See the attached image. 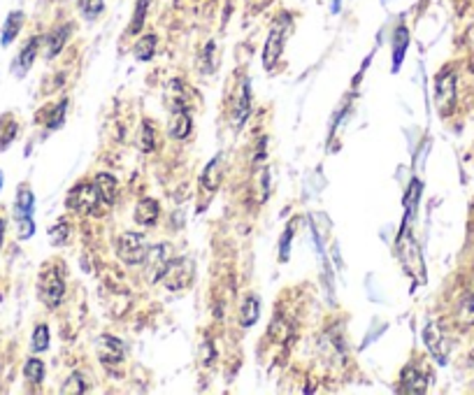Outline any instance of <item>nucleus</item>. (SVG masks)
I'll use <instances>...</instances> for the list:
<instances>
[{
  "label": "nucleus",
  "instance_id": "nucleus-2",
  "mask_svg": "<svg viewBox=\"0 0 474 395\" xmlns=\"http://www.w3.org/2000/svg\"><path fill=\"white\" fill-rule=\"evenodd\" d=\"M147 240L142 233L135 230H126L117 237V256L126 265H142L144 253H147Z\"/></svg>",
  "mask_w": 474,
  "mask_h": 395
},
{
  "label": "nucleus",
  "instance_id": "nucleus-14",
  "mask_svg": "<svg viewBox=\"0 0 474 395\" xmlns=\"http://www.w3.org/2000/svg\"><path fill=\"white\" fill-rule=\"evenodd\" d=\"M72 26L70 23H63V26L54 28L49 35H47V45H45V56L47 58H56L60 52H63L65 42L70 40Z\"/></svg>",
  "mask_w": 474,
  "mask_h": 395
},
{
  "label": "nucleus",
  "instance_id": "nucleus-29",
  "mask_svg": "<svg viewBox=\"0 0 474 395\" xmlns=\"http://www.w3.org/2000/svg\"><path fill=\"white\" fill-rule=\"evenodd\" d=\"M63 393H87V384H84V376L82 374H72L68 381H65V386L60 388Z\"/></svg>",
  "mask_w": 474,
  "mask_h": 395
},
{
  "label": "nucleus",
  "instance_id": "nucleus-18",
  "mask_svg": "<svg viewBox=\"0 0 474 395\" xmlns=\"http://www.w3.org/2000/svg\"><path fill=\"white\" fill-rule=\"evenodd\" d=\"M249 112H251V89H249V82L245 79V82H242V89H240V95H237V117H235L237 128H242V124H245V119L249 117Z\"/></svg>",
  "mask_w": 474,
  "mask_h": 395
},
{
  "label": "nucleus",
  "instance_id": "nucleus-8",
  "mask_svg": "<svg viewBox=\"0 0 474 395\" xmlns=\"http://www.w3.org/2000/svg\"><path fill=\"white\" fill-rule=\"evenodd\" d=\"M168 245H154V247H149L147 249V253H144V260H142V265H144V272H147V277L151 279V282H158L161 279V272H163V267L168 265Z\"/></svg>",
  "mask_w": 474,
  "mask_h": 395
},
{
  "label": "nucleus",
  "instance_id": "nucleus-31",
  "mask_svg": "<svg viewBox=\"0 0 474 395\" xmlns=\"http://www.w3.org/2000/svg\"><path fill=\"white\" fill-rule=\"evenodd\" d=\"M214 49H216V45H214V42H207V47H205V49H203V70L205 72H212V70H214V58H212V56H214Z\"/></svg>",
  "mask_w": 474,
  "mask_h": 395
},
{
  "label": "nucleus",
  "instance_id": "nucleus-22",
  "mask_svg": "<svg viewBox=\"0 0 474 395\" xmlns=\"http://www.w3.org/2000/svg\"><path fill=\"white\" fill-rule=\"evenodd\" d=\"M49 328H47L45 324L35 326L33 330V337H30V349L35 351V354H42V351L49 349Z\"/></svg>",
  "mask_w": 474,
  "mask_h": 395
},
{
  "label": "nucleus",
  "instance_id": "nucleus-11",
  "mask_svg": "<svg viewBox=\"0 0 474 395\" xmlns=\"http://www.w3.org/2000/svg\"><path fill=\"white\" fill-rule=\"evenodd\" d=\"M400 391L405 393H425L428 391V376L416 365H407L400 374Z\"/></svg>",
  "mask_w": 474,
  "mask_h": 395
},
{
  "label": "nucleus",
  "instance_id": "nucleus-9",
  "mask_svg": "<svg viewBox=\"0 0 474 395\" xmlns=\"http://www.w3.org/2000/svg\"><path fill=\"white\" fill-rule=\"evenodd\" d=\"M423 339H425V346H428V351L433 354V358L440 365H444L447 358H449V344H447V337L442 335L440 326L435 324H428L423 332Z\"/></svg>",
  "mask_w": 474,
  "mask_h": 395
},
{
  "label": "nucleus",
  "instance_id": "nucleus-24",
  "mask_svg": "<svg viewBox=\"0 0 474 395\" xmlns=\"http://www.w3.org/2000/svg\"><path fill=\"white\" fill-rule=\"evenodd\" d=\"M21 23H23L21 12H12L8 16V23H5V30H3V45H10V42L16 38V33L21 30Z\"/></svg>",
  "mask_w": 474,
  "mask_h": 395
},
{
  "label": "nucleus",
  "instance_id": "nucleus-16",
  "mask_svg": "<svg viewBox=\"0 0 474 395\" xmlns=\"http://www.w3.org/2000/svg\"><path fill=\"white\" fill-rule=\"evenodd\" d=\"M200 184L207 188L210 193H214L221 186V156L212 158L207 163V168L203 170V177H200Z\"/></svg>",
  "mask_w": 474,
  "mask_h": 395
},
{
  "label": "nucleus",
  "instance_id": "nucleus-3",
  "mask_svg": "<svg viewBox=\"0 0 474 395\" xmlns=\"http://www.w3.org/2000/svg\"><path fill=\"white\" fill-rule=\"evenodd\" d=\"M193 279V260L191 258H170L168 265L163 267L161 279L168 291H184Z\"/></svg>",
  "mask_w": 474,
  "mask_h": 395
},
{
  "label": "nucleus",
  "instance_id": "nucleus-5",
  "mask_svg": "<svg viewBox=\"0 0 474 395\" xmlns=\"http://www.w3.org/2000/svg\"><path fill=\"white\" fill-rule=\"evenodd\" d=\"M435 105L442 117H449L455 107V72L442 70L435 79Z\"/></svg>",
  "mask_w": 474,
  "mask_h": 395
},
{
  "label": "nucleus",
  "instance_id": "nucleus-23",
  "mask_svg": "<svg viewBox=\"0 0 474 395\" xmlns=\"http://www.w3.org/2000/svg\"><path fill=\"white\" fill-rule=\"evenodd\" d=\"M105 10V0H79V12L87 21H95Z\"/></svg>",
  "mask_w": 474,
  "mask_h": 395
},
{
  "label": "nucleus",
  "instance_id": "nucleus-10",
  "mask_svg": "<svg viewBox=\"0 0 474 395\" xmlns=\"http://www.w3.org/2000/svg\"><path fill=\"white\" fill-rule=\"evenodd\" d=\"M193 131V121H191V114L186 112V109L181 107H174L172 114H170V124H168V133L172 139H186L191 135Z\"/></svg>",
  "mask_w": 474,
  "mask_h": 395
},
{
  "label": "nucleus",
  "instance_id": "nucleus-6",
  "mask_svg": "<svg viewBox=\"0 0 474 395\" xmlns=\"http://www.w3.org/2000/svg\"><path fill=\"white\" fill-rule=\"evenodd\" d=\"M98 203H100V196H98V191H95V184H89V181L77 184L68 193V200H65L68 210L77 212V214H93Z\"/></svg>",
  "mask_w": 474,
  "mask_h": 395
},
{
  "label": "nucleus",
  "instance_id": "nucleus-30",
  "mask_svg": "<svg viewBox=\"0 0 474 395\" xmlns=\"http://www.w3.org/2000/svg\"><path fill=\"white\" fill-rule=\"evenodd\" d=\"M405 47H407V28H398V35H395V65L403 58Z\"/></svg>",
  "mask_w": 474,
  "mask_h": 395
},
{
  "label": "nucleus",
  "instance_id": "nucleus-32",
  "mask_svg": "<svg viewBox=\"0 0 474 395\" xmlns=\"http://www.w3.org/2000/svg\"><path fill=\"white\" fill-rule=\"evenodd\" d=\"M3 235H5V221L0 218V245H3Z\"/></svg>",
  "mask_w": 474,
  "mask_h": 395
},
{
  "label": "nucleus",
  "instance_id": "nucleus-27",
  "mask_svg": "<svg viewBox=\"0 0 474 395\" xmlns=\"http://www.w3.org/2000/svg\"><path fill=\"white\" fill-rule=\"evenodd\" d=\"M30 210H33V193H30L28 186L19 188V198H16V214L19 218L30 216Z\"/></svg>",
  "mask_w": 474,
  "mask_h": 395
},
{
  "label": "nucleus",
  "instance_id": "nucleus-20",
  "mask_svg": "<svg viewBox=\"0 0 474 395\" xmlns=\"http://www.w3.org/2000/svg\"><path fill=\"white\" fill-rule=\"evenodd\" d=\"M149 5H151V0H137L135 12H133V19L128 23V35H139L144 30V21H147V14H149Z\"/></svg>",
  "mask_w": 474,
  "mask_h": 395
},
{
  "label": "nucleus",
  "instance_id": "nucleus-7",
  "mask_svg": "<svg viewBox=\"0 0 474 395\" xmlns=\"http://www.w3.org/2000/svg\"><path fill=\"white\" fill-rule=\"evenodd\" d=\"M95 351H98V358L102 365H121L126 358V346L119 337L114 335H100L98 342H95Z\"/></svg>",
  "mask_w": 474,
  "mask_h": 395
},
{
  "label": "nucleus",
  "instance_id": "nucleus-1",
  "mask_svg": "<svg viewBox=\"0 0 474 395\" xmlns=\"http://www.w3.org/2000/svg\"><path fill=\"white\" fill-rule=\"evenodd\" d=\"M38 295L49 309H56L60 305V300L65 297V277H63V267L47 263L42 267L40 279H38Z\"/></svg>",
  "mask_w": 474,
  "mask_h": 395
},
{
  "label": "nucleus",
  "instance_id": "nucleus-21",
  "mask_svg": "<svg viewBox=\"0 0 474 395\" xmlns=\"http://www.w3.org/2000/svg\"><path fill=\"white\" fill-rule=\"evenodd\" d=\"M156 45H158V38L156 35H144V38H139L135 42V47H133V54H135L137 60H151V56L156 54Z\"/></svg>",
  "mask_w": 474,
  "mask_h": 395
},
{
  "label": "nucleus",
  "instance_id": "nucleus-13",
  "mask_svg": "<svg viewBox=\"0 0 474 395\" xmlns=\"http://www.w3.org/2000/svg\"><path fill=\"white\" fill-rule=\"evenodd\" d=\"M93 184H95V191H98V196H100V203L112 205L114 200H117V196H119V181H117V177H114V174L98 172V174H95V179H93Z\"/></svg>",
  "mask_w": 474,
  "mask_h": 395
},
{
  "label": "nucleus",
  "instance_id": "nucleus-17",
  "mask_svg": "<svg viewBox=\"0 0 474 395\" xmlns=\"http://www.w3.org/2000/svg\"><path fill=\"white\" fill-rule=\"evenodd\" d=\"M455 324L463 328H472L474 326V291L467 293L463 300L455 307Z\"/></svg>",
  "mask_w": 474,
  "mask_h": 395
},
{
  "label": "nucleus",
  "instance_id": "nucleus-4",
  "mask_svg": "<svg viewBox=\"0 0 474 395\" xmlns=\"http://www.w3.org/2000/svg\"><path fill=\"white\" fill-rule=\"evenodd\" d=\"M289 30H291V16L282 14V16H279V21L272 26L270 35H267L265 49H263V65L267 70L275 68L279 56H282V49H284V42H286Z\"/></svg>",
  "mask_w": 474,
  "mask_h": 395
},
{
  "label": "nucleus",
  "instance_id": "nucleus-12",
  "mask_svg": "<svg viewBox=\"0 0 474 395\" xmlns=\"http://www.w3.org/2000/svg\"><path fill=\"white\" fill-rule=\"evenodd\" d=\"M158 216H161V205H158L156 198H142L135 205V212H133L135 223H139V226H144V228L154 226L158 221Z\"/></svg>",
  "mask_w": 474,
  "mask_h": 395
},
{
  "label": "nucleus",
  "instance_id": "nucleus-28",
  "mask_svg": "<svg viewBox=\"0 0 474 395\" xmlns=\"http://www.w3.org/2000/svg\"><path fill=\"white\" fill-rule=\"evenodd\" d=\"M49 235H52V245H56V247L65 245V242L70 240V226L65 221H60L56 228L49 230Z\"/></svg>",
  "mask_w": 474,
  "mask_h": 395
},
{
  "label": "nucleus",
  "instance_id": "nucleus-15",
  "mask_svg": "<svg viewBox=\"0 0 474 395\" xmlns=\"http://www.w3.org/2000/svg\"><path fill=\"white\" fill-rule=\"evenodd\" d=\"M258 314H260V300L256 295H247L240 302V309H237V324L242 328H251L258 321Z\"/></svg>",
  "mask_w": 474,
  "mask_h": 395
},
{
  "label": "nucleus",
  "instance_id": "nucleus-19",
  "mask_svg": "<svg viewBox=\"0 0 474 395\" xmlns=\"http://www.w3.org/2000/svg\"><path fill=\"white\" fill-rule=\"evenodd\" d=\"M38 49H40V38H30L26 42V47L21 49L19 58H16V68H19V75H26L28 68L33 65L35 56H38Z\"/></svg>",
  "mask_w": 474,
  "mask_h": 395
},
{
  "label": "nucleus",
  "instance_id": "nucleus-25",
  "mask_svg": "<svg viewBox=\"0 0 474 395\" xmlns=\"http://www.w3.org/2000/svg\"><path fill=\"white\" fill-rule=\"evenodd\" d=\"M23 376L30 384H40L42 376H45V363L38 361V358H28L26 365H23Z\"/></svg>",
  "mask_w": 474,
  "mask_h": 395
},
{
  "label": "nucleus",
  "instance_id": "nucleus-26",
  "mask_svg": "<svg viewBox=\"0 0 474 395\" xmlns=\"http://www.w3.org/2000/svg\"><path fill=\"white\" fill-rule=\"evenodd\" d=\"M139 147L144 154H151L156 149V131L151 121H142V133H139Z\"/></svg>",
  "mask_w": 474,
  "mask_h": 395
}]
</instances>
